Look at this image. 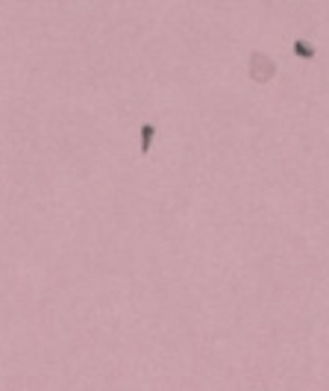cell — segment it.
<instances>
[{"label": "cell", "mask_w": 329, "mask_h": 391, "mask_svg": "<svg viewBox=\"0 0 329 391\" xmlns=\"http://www.w3.org/2000/svg\"><path fill=\"white\" fill-rule=\"evenodd\" d=\"M280 74V65H276V59L271 54H265V50H253V54L247 56V77L259 86L271 83L273 77Z\"/></svg>", "instance_id": "obj_1"}, {"label": "cell", "mask_w": 329, "mask_h": 391, "mask_svg": "<svg viewBox=\"0 0 329 391\" xmlns=\"http://www.w3.org/2000/svg\"><path fill=\"white\" fill-rule=\"evenodd\" d=\"M156 133H159V127L153 121L141 124V133H138V147H141V156H147L153 150V141H156Z\"/></svg>", "instance_id": "obj_2"}, {"label": "cell", "mask_w": 329, "mask_h": 391, "mask_svg": "<svg viewBox=\"0 0 329 391\" xmlns=\"http://www.w3.org/2000/svg\"><path fill=\"white\" fill-rule=\"evenodd\" d=\"M291 50H294V56L303 59V62H312L314 56H318V47H314L309 38H294V42H291Z\"/></svg>", "instance_id": "obj_3"}]
</instances>
